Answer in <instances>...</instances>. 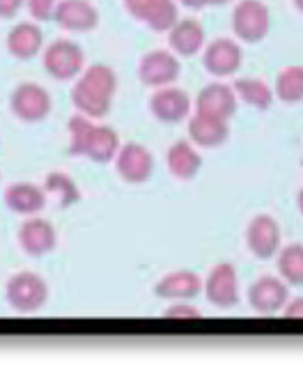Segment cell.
<instances>
[{"instance_id":"7a4b0ae2","label":"cell","mask_w":303,"mask_h":365,"mask_svg":"<svg viewBox=\"0 0 303 365\" xmlns=\"http://www.w3.org/2000/svg\"><path fill=\"white\" fill-rule=\"evenodd\" d=\"M51 297V287L46 278L37 271L21 269L12 274L5 283V301L19 315H35L44 310Z\"/></svg>"},{"instance_id":"7402d4cb","label":"cell","mask_w":303,"mask_h":365,"mask_svg":"<svg viewBox=\"0 0 303 365\" xmlns=\"http://www.w3.org/2000/svg\"><path fill=\"white\" fill-rule=\"evenodd\" d=\"M168 173L180 182H191L202 170V154L191 140H175L165 154Z\"/></svg>"},{"instance_id":"8d00e7d4","label":"cell","mask_w":303,"mask_h":365,"mask_svg":"<svg viewBox=\"0 0 303 365\" xmlns=\"http://www.w3.org/2000/svg\"><path fill=\"white\" fill-rule=\"evenodd\" d=\"M0 182H3V175H0Z\"/></svg>"},{"instance_id":"277c9868","label":"cell","mask_w":303,"mask_h":365,"mask_svg":"<svg viewBox=\"0 0 303 365\" xmlns=\"http://www.w3.org/2000/svg\"><path fill=\"white\" fill-rule=\"evenodd\" d=\"M9 113L24 124H39L44 122L51 110H53V97L51 92L39 86V83L26 81L9 92Z\"/></svg>"},{"instance_id":"e575fe53","label":"cell","mask_w":303,"mask_h":365,"mask_svg":"<svg viewBox=\"0 0 303 365\" xmlns=\"http://www.w3.org/2000/svg\"><path fill=\"white\" fill-rule=\"evenodd\" d=\"M297 205H299V212H301V216H303V186H301V191H299V195H297Z\"/></svg>"},{"instance_id":"1f68e13d","label":"cell","mask_w":303,"mask_h":365,"mask_svg":"<svg viewBox=\"0 0 303 365\" xmlns=\"http://www.w3.org/2000/svg\"><path fill=\"white\" fill-rule=\"evenodd\" d=\"M283 312L287 319H303V297H297L294 301H287Z\"/></svg>"},{"instance_id":"8fae6325","label":"cell","mask_w":303,"mask_h":365,"mask_svg":"<svg viewBox=\"0 0 303 365\" xmlns=\"http://www.w3.org/2000/svg\"><path fill=\"white\" fill-rule=\"evenodd\" d=\"M246 248L257 259H274L283 244V232H280L278 221L271 214H257L250 218L246 225Z\"/></svg>"},{"instance_id":"44dd1931","label":"cell","mask_w":303,"mask_h":365,"mask_svg":"<svg viewBox=\"0 0 303 365\" xmlns=\"http://www.w3.org/2000/svg\"><path fill=\"white\" fill-rule=\"evenodd\" d=\"M230 138V122L218 120L205 113H191L189 115V140L195 148L202 150H214L225 145Z\"/></svg>"},{"instance_id":"5b68a950","label":"cell","mask_w":303,"mask_h":365,"mask_svg":"<svg viewBox=\"0 0 303 365\" xmlns=\"http://www.w3.org/2000/svg\"><path fill=\"white\" fill-rule=\"evenodd\" d=\"M232 33L244 44H260L271 30V12L262 0H239L232 9Z\"/></svg>"},{"instance_id":"83f0119b","label":"cell","mask_w":303,"mask_h":365,"mask_svg":"<svg viewBox=\"0 0 303 365\" xmlns=\"http://www.w3.org/2000/svg\"><path fill=\"white\" fill-rule=\"evenodd\" d=\"M97 120H92L88 115H71L67 122V131H69V145H67V154L69 156H83V148H86V140H88V133L92 129V124Z\"/></svg>"},{"instance_id":"9a60e30c","label":"cell","mask_w":303,"mask_h":365,"mask_svg":"<svg viewBox=\"0 0 303 365\" xmlns=\"http://www.w3.org/2000/svg\"><path fill=\"white\" fill-rule=\"evenodd\" d=\"M248 306L253 308L257 315H276L285 308L289 301V285L283 278L274 276H260L246 292Z\"/></svg>"},{"instance_id":"603a6c76","label":"cell","mask_w":303,"mask_h":365,"mask_svg":"<svg viewBox=\"0 0 303 365\" xmlns=\"http://www.w3.org/2000/svg\"><path fill=\"white\" fill-rule=\"evenodd\" d=\"M120 133L115 131L108 124H99L95 122L88 133L86 148H83V159H88L92 163H113L115 154L120 150Z\"/></svg>"},{"instance_id":"8992f818","label":"cell","mask_w":303,"mask_h":365,"mask_svg":"<svg viewBox=\"0 0 303 365\" xmlns=\"http://www.w3.org/2000/svg\"><path fill=\"white\" fill-rule=\"evenodd\" d=\"M16 242L28 257L39 259L51 255L58 248V230L44 216H26L16 230Z\"/></svg>"},{"instance_id":"4316f807","label":"cell","mask_w":303,"mask_h":365,"mask_svg":"<svg viewBox=\"0 0 303 365\" xmlns=\"http://www.w3.org/2000/svg\"><path fill=\"white\" fill-rule=\"evenodd\" d=\"M274 97L283 103L303 101V67L301 65H292V67H285L283 71H278Z\"/></svg>"},{"instance_id":"cb8c5ba5","label":"cell","mask_w":303,"mask_h":365,"mask_svg":"<svg viewBox=\"0 0 303 365\" xmlns=\"http://www.w3.org/2000/svg\"><path fill=\"white\" fill-rule=\"evenodd\" d=\"M44 191L53 197L56 205L60 210H69V207H76L81 200H83V193L78 189L76 180L67 173H60V170H53L44 177Z\"/></svg>"},{"instance_id":"30bf717a","label":"cell","mask_w":303,"mask_h":365,"mask_svg":"<svg viewBox=\"0 0 303 365\" xmlns=\"http://www.w3.org/2000/svg\"><path fill=\"white\" fill-rule=\"evenodd\" d=\"M122 5L133 21L150 28L152 33H168L180 19L175 0H122Z\"/></svg>"},{"instance_id":"6da1fadb","label":"cell","mask_w":303,"mask_h":365,"mask_svg":"<svg viewBox=\"0 0 303 365\" xmlns=\"http://www.w3.org/2000/svg\"><path fill=\"white\" fill-rule=\"evenodd\" d=\"M118 92V74L115 69L95 62L81 71L71 88V103L76 113L88 115L92 120H101L111 113L113 97Z\"/></svg>"},{"instance_id":"484cf974","label":"cell","mask_w":303,"mask_h":365,"mask_svg":"<svg viewBox=\"0 0 303 365\" xmlns=\"http://www.w3.org/2000/svg\"><path fill=\"white\" fill-rule=\"evenodd\" d=\"M278 274L289 287H303V244H289L276 253Z\"/></svg>"},{"instance_id":"2e32d148","label":"cell","mask_w":303,"mask_h":365,"mask_svg":"<svg viewBox=\"0 0 303 365\" xmlns=\"http://www.w3.org/2000/svg\"><path fill=\"white\" fill-rule=\"evenodd\" d=\"M3 202L12 214L19 216H35L41 214L48 205V193L44 191L41 184L33 182H14L5 186L3 191Z\"/></svg>"},{"instance_id":"9c48e42d","label":"cell","mask_w":303,"mask_h":365,"mask_svg":"<svg viewBox=\"0 0 303 365\" xmlns=\"http://www.w3.org/2000/svg\"><path fill=\"white\" fill-rule=\"evenodd\" d=\"M180 74H182L180 58H177L170 48L148 51L138 62V81L152 90L173 86V83L180 78Z\"/></svg>"},{"instance_id":"4fadbf2b","label":"cell","mask_w":303,"mask_h":365,"mask_svg":"<svg viewBox=\"0 0 303 365\" xmlns=\"http://www.w3.org/2000/svg\"><path fill=\"white\" fill-rule=\"evenodd\" d=\"M193 108V101L189 97V92L173 86L156 88L154 95L150 97V113L154 120H159L163 124H180L184 120H189Z\"/></svg>"},{"instance_id":"52a82bcc","label":"cell","mask_w":303,"mask_h":365,"mask_svg":"<svg viewBox=\"0 0 303 365\" xmlns=\"http://www.w3.org/2000/svg\"><path fill=\"white\" fill-rule=\"evenodd\" d=\"M202 294L207 301L218 310H230L239 304V274L235 264L221 262L209 269V274L202 278Z\"/></svg>"},{"instance_id":"f1b7e54d","label":"cell","mask_w":303,"mask_h":365,"mask_svg":"<svg viewBox=\"0 0 303 365\" xmlns=\"http://www.w3.org/2000/svg\"><path fill=\"white\" fill-rule=\"evenodd\" d=\"M60 0H26V9L33 21L44 24V21H53L56 7Z\"/></svg>"},{"instance_id":"5bb4252c","label":"cell","mask_w":303,"mask_h":365,"mask_svg":"<svg viewBox=\"0 0 303 365\" xmlns=\"http://www.w3.org/2000/svg\"><path fill=\"white\" fill-rule=\"evenodd\" d=\"M44 30L37 21H19L5 35V51L9 58H14L19 62H28L33 58H39L44 51Z\"/></svg>"},{"instance_id":"d6a6232c","label":"cell","mask_w":303,"mask_h":365,"mask_svg":"<svg viewBox=\"0 0 303 365\" xmlns=\"http://www.w3.org/2000/svg\"><path fill=\"white\" fill-rule=\"evenodd\" d=\"M177 5H182V7H189V9H202L205 3L202 0H175Z\"/></svg>"},{"instance_id":"7c38bea8","label":"cell","mask_w":303,"mask_h":365,"mask_svg":"<svg viewBox=\"0 0 303 365\" xmlns=\"http://www.w3.org/2000/svg\"><path fill=\"white\" fill-rule=\"evenodd\" d=\"M244 65V51L239 46V41L230 37H218L202 48V67L207 74L216 78L235 76Z\"/></svg>"},{"instance_id":"e0dca14e","label":"cell","mask_w":303,"mask_h":365,"mask_svg":"<svg viewBox=\"0 0 303 365\" xmlns=\"http://www.w3.org/2000/svg\"><path fill=\"white\" fill-rule=\"evenodd\" d=\"M237 108H239V99L235 95L232 86H227V83L214 81L197 92V99H195L197 113H205V115L230 122L237 115Z\"/></svg>"},{"instance_id":"ba28073f","label":"cell","mask_w":303,"mask_h":365,"mask_svg":"<svg viewBox=\"0 0 303 365\" xmlns=\"http://www.w3.org/2000/svg\"><path fill=\"white\" fill-rule=\"evenodd\" d=\"M113 163H115V173H118L120 180L131 186L150 182V177L154 175V154L145 148L143 143H135V140L120 145Z\"/></svg>"},{"instance_id":"ac0fdd59","label":"cell","mask_w":303,"mask_h":365,"mask_svg":"<svg viewBox=\"0 0 303 365\" xmlns=\"http://www.w3.org/2000/svg\"><path fill=\"white\" fill-rule=\"evenodd\" d=\"M53 21L67 33H92L99 26V9L90 0H60Z\"/></svg>"},{"instance_id":"ffe728a7","label":"cell","mask_w":303,"mask_h":365,"mask_svg":"<svg viewBox=\"0 0 303 365\" xmlns=\"http://www.w3.org/2000/svg\"><path fill=\"white\" fill-rule=\"evenodd\" d=\"M207 44V33L202 24L193 16L177 19L168 30V46L177 58H193Z\"/></svg>"},{"instance_id":"d6986e66","label":"cell","mask_w":303,"mask_h":365,"mask_svg":"<svg viewBox=\"0 0 303 365\" xmlns=\"http://www.w3.org/2000/svg\"><path fill=\"white\" fill-rule=\"evenodd\" d=\"M202 294V276L191 269H177L156 280L154 297L163 301H191Z\"/></svg>"},{"instance_id":"836d02e7","label":"cell","mask_w":303,"mask_h":365,"mask_svg":"<svg viewBox=\"0 0 303 365\" xmlns=\"http://www.w3.org/2000/svg\"><path fill=\"white\" fill-rule=\"evenodd\" d=\"M205 7H223L227 3H232V0H202Z\"/></svg>"},{"instance_id":"d590c367","label":"cell","mask_w":303,"mask_h":365,"mask_svg":"<svg viewBox=\"0 0 303 365\" xmlns=\"http://www.w3.org/2000/svg\"><path fill=\"white\" fill-rule=\"evenodd\" d=\"M294 7L299 9V12L303 14V0H294Z\"/></svg>"},{"instance_id":"3957f363","label":"cell","mask_w":303,"mask_h":365,"mask_svg":"<svg viewBox=\"0 0 303 365\" xmlns=\"http://www.w3.org/2000/svg\"><path fill=\"white\" fill-rule=\"evenodd\" d=\"M39 58L46 74L60 83L76 81L81 71L86 69V51L74 39L60 37L51 41L48 46H44Z\"/></svg>"},{"instance_id":"f546056e","label":"cell","mask_w":303,"mask_h":365,"mask_svg":"<svg viewBox=\"0 0 303 365\" xmlns=\"http://www.w3.org/2000/svg\"><path fill=\"white\" fill-rule=\"evenodd\" d=\"M163 317L165 319H200L202 312L200 308L191 306L189 301H173V306L165 308Z\"/></svg>"},{"instance_id":"4dcf8cb0","label":"cell","mask_w":303,"mask_h":365,"mask_svg":"<svg viewBox=\"0 0 303 365\" xmlns=\"http://www.w3.org/2000/svg\"><path fill=\"white\" fill-rule=\"evenodd\" d=\"M24 7H26V0H0V19L3 21L14 19Z\"/></svg>"},{"instance_id":"d4e9b609","label":"cell","mask_w":303,"mask_h":365,"mask_svg":"<svg viewBox=\"0 0 303 365\" xmlns=\"http://www.w3.org/2000/svg\"><path fill=\"white\" fill-rule=\"evenodd\" d=\"M232 90L239 101L255 110H267L274 103V90L262 78H237Z\"/></svg>"}]
</instances>
